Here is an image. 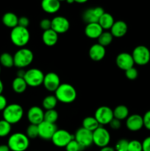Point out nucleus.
I'll use <instances>...</instances> for the list:
<instances>
[{
	"label": "nucleus",
	"instance_id": "79ce46f5",
	"mask_svg": "<svg viewBox=\"0 0 150 151\" xmlns=\"http://www.w3.org/2000/svg\"><path fill=\"white\" fill-rule=\"evenodd\" d=\"M29 24V20L27 17H26V16H21V17L19 18V24H18V26L27 28Z\"/></svg>",
	"mask_w": 150,
	"mask_h": 151
},
{
	"label": "nucleus",
	"instance_id": "c03bdc74",
	"mask_svg": "<svg viewBox=\"0 0 150 151\" xmlns=\"http://www.w3.org/2000/svg\"><path fill=\"white\" fill-rule=\"evenodd\" d=\"M143 151H150V137L144 139L142 142Z\"/></svg>",
	"mask_w": 150,
	"mask_h": 151
},
{
	"label": "nucleus",
	"instance_id": "7ed1b4c3",
	"mask_svg": "<svg viewBox=\"0 0 150 151\" xmlns=\"http://www.w3.org/2000/svg\"><path fill=\"white\" fill-rule=\"evenodd\" d=\"M7 145L10 151H26L29 146V139L24 134L14 133L9 137Z\"/></svg>",
	"mask_w": 150,
	"mask_h": 151
},
{
	"label": "nucleus",
	"instance_id": "393cba45",
	"mask_svg": "<svg viewBox=\"0 0 150 151\" xmlns=\"http://www.w3.org/2000/svg\"><path fill=\"white\" fill-rule=\"evenodd\" d=\"M114 22L115 21L113 16L110 13H106L105 12L99 18L98 23L99 24V25L101 27V28L103 29H104V30H108V29H110V28L112 27Z\"/></svg>",
	"mask_w": 150,
	"mask_h": 151
},
{
	"label": "nucleus",
	"instance_id": "4c0bfd02",
	"mask_svg": "<svg viewBox=\"0 0 150 151\" xmlns=\"http://www.w3.org/2000/svg\"><path fill=\"white\" fill-rule=\"evenodd\" d=\"M125 76H126V78H127V79L133 81V80H135L138 78V72L133 66V67L130 68V69L125 71Z\"/></svg>",
	"mask_w": 150,
	"mask_h": 151
},
{
	"label": "nucleus",
	"instance_id": "09e8293b",
	"mask_svg": "<svg viewBox=\"0 0 150 151\" xmlns=\"http://www.w3.org/2000/svg\"><path fill=\"white\" fill-rule=\"evenodd\" d=\"M3 91H4V84H3V82L1 81V80L0 79V94H2Z\"/></svg>",
	"mask_w": 150,
	"mask_h": 151
},
{
	"label": "nucleus",
	"instance_id": "ea45409f",
	"mask_svg": "<svg viewBox=\"0 0 150 151\" xmlns=\"http://www.w3.org/2000/svg\"><path fill=\"white\" fill-rule=\"evenodd\" d=\"M143 120H144V127L150 131V110L147 111L144 114V116H143Z\"/></svg>",
	"mask_w": 150,
	"mask_h": 151
},
{
	"label": "nucleus",
	"instance_id": "7c9ffc66",
	"mask_svg": "<svg viewBox=\"0 0 150 151\" xmlns=\"http://www.w3.org/2000/svg\"><path fill=\"white\" fill-rule=\"evenodd\" d=\"M113 39V36L112 35L111 32H108V31H104V32L103 31L101 35L98 38V44L105 47L111 44Z\"/></svg>",
	"mask_w": 150,
	"mask_h": 151
},
{
	"label": "nucleus",
	"instance_id": "f257e3e1",
	"mask_svg": "<svg viewBox=\"0 0 150 151\" xmlns=\"http://www.w3.org/2000/svg\"><path fill=\"white\" fill-rule=\"evenodd\" d=\"M54 95L59 102L63 103H71L76 98V91L74 87L69 83H61L54 91Z\"/></svg>",
	"mask_w": 150,
	"mask_h": 151
},
{
	"label": "nucleus",
	"instance_id": "6ab92c4d",
	"mask_svg": "<svg viewBox=\"0 0 150 151\" xmlns=\"http://www.w3.org/2000/svg\"><path fill=\"white\" fill-rule=\"evenodd\" d=\"M128 31V26L125 22L122 20L116 21L110 28V32L113 38H121L124 36Z\"/></svg>",
	"mask_w": 150,
	"mask_h": 151
},
{
	"label": "nucleus",
	"instance_id": "de8ad7c7",
	"mask_svg": "<svg viewBox=\"0 0 150 151\" xmlns=\"http://www.w3.org/2000/svg\"><path fill=\"white\" fill-rule=\"evenodd\" d=\"M25 71H24L23 69H19V71L17 72V77H19V78H24L25 75Z\"/></svg>",
	"mask_w": 150,
	"mask_h": 151
},
{
	"label": "nucleus",
	"instance_id": "a211bd4d",
	"mask_svg": "<svg viewBox=\"0 0 150 151\" xmlns=\"http://www.w3.org/2000/svg\"><path fill=\"white\" fill-rule=\"evenodd\" d=\"M126 127L129 131L136 132L142 129L144 127L143 116L139 114L129 115L126 119Z\"/></svg>",
	"mask_w": 150,
	"mask_h": 151
},
{
	"label": "nucleus",
	"instance_id": "49530a36",
	"mask_svg": "<svg viewBox=\"0 0 150 151\" xmlns=\"http://www.w3.org/2000/svg\"><path fill=\"white\" fill-rule=\"evenodd\" d=\"M0 151H10L7 145H0Z\"/></svg>",
	"mask_w": 150,
	"mask_h": 151
},
{
	"label": "nucleus",
	"instance_id": "0eeeda50",
	"mask_svg": "<svg viewBox=\"0 0 150 151\" xmlns=\"http://www.w3.org/2000/svg\"><path fill=\"white\" fill-rule=\"evenodd\" d=\"M131 55L134 63L139 66H145L150 61V50L146 46H137Z\"/></svg>",
	"mask_w": 150,
	"mask_h": 151
},
{
	"label": "nucleus",
	"instance_id": "a19ab883",
	"mask_svg": "<svg viewBox=\"0 0 150 151\" xmlns=\"http://www.w3.org/2000/svg\"><path fill=\"white\" fill-rule=\"evenodd\" d=\"M109 125L113 130H119L121 127V120L113 118L109 123Z\"/></svg>",
	"mask_w": 150,
	"mask_h": 151
},
{
	"label": "nucleus",
	"instance_id": "39448f33",
	"mask_svg": "<svg viewBox=\"0 0 150 151\" xmlns=\"http://www.w3.org/2000/svg\"><path fill=\"white\" fill-rule=\"evenodd\" d=\"M34 54L28 48L22 47L16 52L13 55L14 66L19 69H23L29 66L33 61Z\"/></svg>",
	"mask_w": 150,
	"mask_h": 151
},
{
	"label": "nucleus",
	"instance_id": "4be33fe9",
	"mask_svg": "<svg viewBox=\"0 0 150 151\" xmlns=\"http://www.w3.org/2000/svg\"><path fill=\"white\" fill-rule=\"evenodd\" d=\"M41 7L46 13L49 14L55 13L60 10V1L58 0H42Z\"/></svg>",
	"mask_w": 150,
	"mask_h": 151
},
{
	"label": "nucleus",
	"instance_id": "5701e85b",
	"mask_svg": "<svg viewBox=\"0 0 150 151\" xmlns=\"http://www.w3.org/2000/svg\"><path fill=\"white\" fill-rule=\"evenodd\" d=\"M42 41L45 45L48 47H53L58 41V34L52 29L44 31L42 35Z\"/></svg>",
	"mask_w": 150,
	"mask_h": 151
},
{
	"label": "nucleus",
	"instance_id": "dca6fc26",
	"mask_svg": "<svg viewBox=\"0 0 150 151\" xmlns=\"http://www.w3.org/2000/svg\"><path fill=\"white\" fill-rule=\"evenodd\" d=\"M116 63L118 67L124 72L133 67L135 64L132 55L128 52L119 53L116 58Z\"/></svg>",
	"mask_w": 150,
	"mask_h": 151
},
{
	"label": "nucleus",
	"instance_id": "2f4dec72",
	"mask_svg": "<svg viewBox=\"0 0 150 151\" xmlns=\"http://www.w3.org/2000/svg\"><path fill=\"white\" fill-rule=\"evenodd\" d=\"M59 114L58 112L55 109H51V110H46L44 111V121L50 122V123H54L57 122L58 119Z\"/></svg>",
	"mask_w": 150,
	"mask_h": 151
},
{
	"label": "nucleus",
	"instance_id": "4468645a",
	"mask_svg": "<svg viewBox=\"0 0 150 151\" xmlns=\"http://www.w3.org/2000/svg\"><path fill=\"white\" fill-rule=\"evenodd\" d=\"M60 84V77L55 72H49L44 76L43 85L47 91L54 92Z\"/></svg>",
	"mask_w": 150,
	"mask_h": 151
},
{
	"label": "nucleus",
	"instance_id": "bb28decb",
	"mask_svg": "<svg viewBox=\"0 0 150 151\" xmlns=\"http://www.w3.org/2000/svg\"><path fill=\"white\" fill-rule=\"evenodd\" d=\"M129 109L124 105H119L116 106L113 110L114 118L121 121L126 119L129 116Z\"/></svg>",
	"mask_w": 150,
	"mask_h": 151
},
{
	"label": "nucleus",
	"instance_id": "58836bf2",
	"mask_svg": "<svg viewBox=\"0 0 150 151\" xmlns=\"http://www.w3.org/2000/svg\"><path fill=\"white\" fill-rule=\"evenodd\" d=\"M40 27L44 31L51 29V20L49 19H44L40 22Z\"/></svg>",
	"mask_w": 150,
	"mask_h": 151
},
{
	"label": "nucleus",
	"instance_id": "b1692460",
	"mask_svg": "<svg viewBox=\"0 0 150 151\" xmlns=\"http://www.w3.org/2000/svg\"><path fill=\"white\" fill-rule=\"evenodd\" d=\"M1 21H2V23L4 26L13 29V28L18 26L19 17L14 13L7 12V13H5L3 15L2 18H1Z\"/></svg>",
	"mask_w": 150,
	"mask_h": 151
},
{
	"label": "nucleus",
	"instance_id": "8fccbe9b",
	"mask_svg": "<svg viewBox=\"0 0 150 151\" xmlns=\"http://www.w3.org/2000/svg\"><path fill=\"white\" fill-rule=\"evenodd\" d=\"M88 0H74L75 2L76 3H79V4H83V3L87 2Z\"/></svg>",
	"mask_w": 150,
	"mask_h": 151
},
{
	"label": "nucleus",
	"instance_id": "f8f14e48",
	"mask_svg": "<svg viewBox=\"0 0 150 151\" xmlns=\"http://www.w3.org/2000/svg\"><path fill=\"white\" fill-rule=\"evenodd\" d=\"M105 13L104 9L101 7H91L83 12L82 15V19L85 23H97L99 18Z\"/></svg>",
	"mask_w": 150,
	"mask_h": 151
},
{
	"label": "nucleus",
	"instance_id": "cd10ccee",
	"mask_svg": "<svg viewBox=\"0 0 150 151\" xmlns=\"http://www.w3.org/2000/svg\"><path fill=\"white\" fill-rule=\"evenodd\" d=\"M99 126V123L94 116H87L82 121V127L92 132H94Z\"/></svg>",
	"mask_w": 150,
	"mask_h": 151
},
{
	"label": "nucleus",
	"instance_id": "f704fd0d",
	"mask_svg": "<svg viewBox=\"0 0 150 151\" xmlns=\"http://www.w3.org/2000/svg\"><path fill=\"white\" fill-rule=\"evenodd\" d=\"M129 142L126 139H121L116 142L115 150L116 151H127Z\"/></svg>",
	"mask_w": 150,
	"mask_h": 151
},
{
	"label": "nucleus",
	"instance_id": "c756f323",
	"mask_svg": "<svg viewBox=\"0 0 150 151\" xmlns=\"http://www.w3.org/2000/svg\"><path fill=\"white\" fill-rule=\"evenodd\" d=\"M0 65L5 68H11L14 66L13 56L8 52H3L0 55Z\"/></svg>",
	"mask_w": 150,
	"mask_h": 151
},
{
	"label": "nucleus",
	"instance_id": "2eb2a0df",
	"mask_svg": "<svg viewBox=\"0 0 150 151\" xmlns=\"http://www.w3.org/2000/svg\"><path fill=\"white\" fill-rule=\"evenodd\" d=\"M70 28V22L67 18L62 16H55L51 19V29L57 34L65 33Z\"/></svg>",
	"mask_w": 150,
	"mask_h": 151
},
{
	"label": "nucleus",
	"instance_id": "864d4df0",
	"mask_svg": "<svg viewBox=\"0 0 150 151\" xmlns=\"http://www.w3.org/2000/svg\"><path fill=\"white\" fill-rule=\"evenodd\" d=\"M0 73H1V66H0Z\"/></svg>",
	"mask_w": 150,
	"mask_h": 151
},
{
	"label": "nucleus",
	"instance_id": "72a5a7b5",
	"mask_svg": "<svg viewBox=\"0 0 150 151\" xmlns=\"http://www.w3.org/2000/svg\"><path fill=\"white\" fill-rule=\"evenodd\" d=\"M26 134L29 139H35L38 137V126L37 125L30 124L26 128Z\"/></svg>",
	"mask_w": 150,
	"mask_h": 151
},
{
	"label": "nucleus",
	"instance_id": "1a4fd4ad",
	"mask_svg": "<svg viewBox=\"0 0 150 151\" xmlns=\"http://www.w3.org/2000/svg\"><path fill=\"white\" fill-rule=\"evenodd\" d=\"M74 139V136L65 129H57L51 138L53 144L58 147H66L71 141Z\"/></svg>",
	"mask_w": 150,
	"mask_h": 151
},
{
	"label": "nucleus",
	"instance_id": "a878e982",
	"mask_svg": "<svg viewBox=\"0 0 150 151\" xmlns=\"http://www.w3.org/2000/svg\"><path fill=\"white\" fill-rule=\"evenodd\" d=\"M27 86V84L24 78L16 77L12 82V88L17 94H22L24 92Z\"/></svg>",
	"mask_w": 150,
	"mask_h": 151
},
{
	"label": "nucleus",
	"instance_id": "473e14b6",
	"mask_svg": "<svg viewBox=\"0 0 150 151\" xmlns=\"http://www.w3.org/2000/svg\"><path fill=\"white\" fill-rule=\"evenodd\" d=\"M12 125H10L9 122L4 119H1L0 120V137H6L10 134L11 132Z\"/></svg>",
	"mask_w": 150,
	"mask_h": 151
},
{
	"label": "nucleus",
	"instance_id": "9b49d317",
	"mask_svg": "<svg viewBox=\"0 0 150 151\" xmlns=\"http://www.w3.org/2000/svg\"><path fill=\"white\" fill-rule=\"evenodd\" d=\"M74 139L83 148L90 147L93 142V132L85 129L83 127L78 128L74 135Z\"/></svg>",
	"mask_w": 150,
	"mask_h": 151
},
{
	"label": "nucleus",
	"instance_id": "f03ea898",
	"mask_svg": "<svg viewBox=\"0 0 150 151\" xmlns=\"http://www.w3.org/2000/svg\"><path fill=\"white\" fill-rule=\"evenodd\" d=\"M24 116V109L21 105L12 103L7 105L2 111L3 119L7 121L10 125L17 124L20 122Z\"/></svg>",
	"mask_w": 150,
	"mask_h": 151
},
{
	"label": "nucleus",
	"instance_id": "3c124183",
	"mask_svg": "<svg viewBox=\"0 0 150 151\" xmlns=\"http://www.w3.org/2000/svg\"><path fill=\"white\" fill-rule=\"evenodd\" d=\"M66 2L68 3V4H73V3H74V0H66Z\"/></svg>",
	"mask_w": 150,
	"mask_h": 151
},
{
	"label": "nucleus",
	"instance_id": "c9c22d12",
	"mask_svg": "<svg viewBox=\"0 0 150 151\" xmlns=\"http://www.w3.org/2000/svg\"><path fill=\"white\" fill-rule=\"evenodd\" d=\"M127 151H143L142 142L136 139L131 140L129 142Z\"/></svg>",
	"mask_w": 150,
	"mask_h": 151
},
{
	"label": "nucleus",
	"instance_id": "6e6552de",
	"mask_svg": "<svg viewBox=\"0 0 150 151\" xmlns=\"http://www.w3.org/2000/svg\"><path fill=\"white\" fill-rule=\"evenodd\" d=\"M110 141V132L104 127L99 126L93 132V142L97 147L100 148L106 147L109 145Z\"/></svg>",
	"mask_w": 150,
	"mask_h": 151
},
{
	"label": "nucleus",
	"instance_id": "e433bc0d",
	"mask_svg": "<svg viewBox=\"0 0 150 151\" xmlns=\"http://www.w3.org/2000/svg\"><path fill=\"white\" fill-rule=\"evenodd\" d=\"M83 149V147L74 139L71 141L66 147V151H82Z\"/></svg>",
	"mask_w": 150,
	"mask_h": 151
},
{
	"label": "nucleus",
	"instance_id": "37998d69",
	"mask_svg": "<svg viewBox=\"0 0 150 151\" xmlns=\"http://www.w3.org/2000/svg\"><path fill=\"white\" fill-rule=\"evenodd\" d=\"M7 100L2 94H0V111H3L7 106Z\"/></svg>",
	"mask_w": 150,
	"mask_h": 151
},
{
	"label": "nucleus",
	"instance_id": "423d86ee",
	"mask_svg": "<svg viewBox=\"0 0 150 151\" xmlns=\"http://www.w3.org/2000/svg\"><path fill=\"white\" fill-rule=\"evenodd\" d=\"M44 76L45 75L41 69L32 68L26 71L24 79L25 80L28 86L38 87L43 85Z\"/></svg>",
	"mask_w": 150,
	"mask_h": 151
},
{
	"label": "nucleus",
	"instance_id": "412c9836",
	"mask_svg": "<svg viewBox=\"0 0 150 151\" xmlns=\"http://www.w3.org/2000/svg\"><path fill=\"white\" fill-rule=\"evenodd\" d=\"M103 30L104 29L101 28L98 22L87 24L85 27V34L88 38L91 39H98L99 37L103 32Z\"/></svg>",
	"mask_w": 150,
	"mask_h": 151
},
{
	"label": "nucleus",
	"instance_id": "a18cd8bd",
	"mask_svg": "<svg viewBox=\"0 0 150 151\" xmlns=\"http://www.w3.org/2000/svg\"><path fill=\"white\" fill-rule=\"evenodd\" d=\"M100 151H116L115 150L114 147H110V146H106V147H101V149H100Z\"/></svg>",
	"mask_w": 150,
	"mask_h": 151
},
{
	"label": "nucleus",
	"instance_id": "603ef678",
	"mask_svg": "<svg viewBox=\"0 0 150 151\" xmlns=\"http://www.w3.org/2000/svg\"><path fill=\"white\" fill-rule=\"evenodd\" d=\"M58 1H66V0H58Z\"/></svg>",
	"mask_w": 150,
	"mask_h": 151
},
{
	"label": "nucleus",
	"instance_id": "c85d7f7f",
	"mask_svg": "<svg viewBox=\"0 0 150 151\" xmlns=\"http://www.w3.org/2000/svg\"><path fill=\"white\" fill-rule=\"evenodd\" d=\"M57 99L56 98L55 95H48L44 97L42 102V106L44 109L46 110H51L54 109L57 104Z\"/></svg>",
	"mask_w": 150,
	"mask_h": 151
},
{
	"label": "nucleus",
	"instance_id": "9d476101",
	"mask_svg": "<svg viewBox=\"0 0 150 151\" xmlns=\"http://www.w3.org/2000/svg\"><path fill=\"white\" fill-rule=\"evenodd\" d=\"M94 117L96 119L99 125H109L110 121L114 118L113 110L107 106H101L96 110Z\"/></svg>",
	"mask_w": 150,
	"mask_h": 151
},
{
	"label": "nucleus",
	"instance_id": "ddd939ff",
	"mask_svg": "<svg viewBox=\"0 0 150 151\" xmlns=\"http://www.w3.org/2000/svg\"><path fill=\"white\" fill-rule=\"evenodd\" d=\"M38 126V137L44 140H51L54 133L57 131L56 124L43 121Z\"/></svg>",
	"mask_w": 150,
	"mask_h": 151
},
{
	"label": "nucleus",
	"instance_id": "f3484780",
	"mask_svg": "<svg viewBox=\"0 0 150 151\" xmlns=\"http://www.w3.org/2000/svg\"><path fill=\"white\" fill-rule=\"evenodd\" d=\"M27 119L30 124L38 125L44 119V111L39 106H32L27 111Z\"/></svg>",
	"mask_w": 150,
	"mask_h": 151
},
{
	"label": "nucleus",
	"instance_id": "aec40b11",
	"mask_svg": "<svg viewBox=\"0 0 150 151\" xmlns=\"http://www.w3.org/2000/svg\"><path fill=\"white\" fill-rule=\"evenodd\" d=\"M106 55L105 47L99 44H94L89 49V57L94 61H100Z\"/></svg>",
	"mask_w": 150,
	"mask_h": 151
},
{
	"label": "nucleus",
	"instance_id": "20e7f679",
	"mask_svg": "<svg viewBox=\"0 0 150 151\" xmlns=\"http://www.w3.org/2000/svg\"><path fill=\"white\" fill-rule=\"evenodd\" d=\"M10 38L15 46L22 48L29 43L30 33L27 28L16 26L10 31Z\"/></svg>",
	"mask_w": 150,
	"mask_h": 151
}]
</instances>
